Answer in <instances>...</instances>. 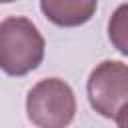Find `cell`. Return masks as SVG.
Segmentation results:
<instances>
[{
    "label": "cell",
    "instance_id": "7a4b0ae2",
    "mask_svg": "<svg viewBox=\"0 0 128 128\" xmlns=\"http://www.w3.org/2000/svg\"><path fill=\"white\" fill-rule=\"evenodd\" d=\"M26 112L38 128H66L76 114L74 92L60 78H44L28 92Z\"/></svg>",
    "mask_w": 128,
    "mask_h": 128
},
{
    "label": "cell",
    "instance_id": "5b68a950",
    "mask_svg": "<svg viewBox=\"0 0 128 128\" xmlns=\"http://www.w3.org/2000/svg\"><path fill=\"white\" fill-rule=\"evenodd\" d=\"M108 38L118 52L128 56V4H122L114 10L108 22Z\"/></svg>",
    "mask_w": 128,
    "mask_h": 128
},
{
    "label": "cell",
    "instance_id": "6da1fadb",
    "mask_svg": "<svg viewBox=\"0 0 128 128\" xmlns=\"http://www.w3.org/2000/svg\"><path fill=\"white\" fill-rule=\"evenodd\" d=\"M44 38L24 16H8L0 24V66L10 76H24L44 58Z\"/></svg>",
    "mask_w": 128,
    "mask_h": 128
},
{
    "label": "cell",
    "instance_id": "277c9868",
    "mask_svg": "<svg viewBox=\"0 0 128 128\" xmlns=\"http://www.w3.org/2000/svg\"><path fill=\"white\" fill-rule=\"evenodd\" d=\"M98 0H40L42 14L56 26L74 28L86 24L96 12Z\"/></svg>",
    "mask_w": 128,
    "mask_h": 128
},
{
    "label": "cell",
    "instance_id": "52a82bcc",
    "mask_svg": "<svg viewBox=\"0 0 128 128\" xmlns=\"http://www.w3.org/2000/svg\"><path fill=\"white\" fill-rule=\"evenodd\" d=\"M2 2H12V0H2Z\"/></svg>",
    "mask_w": 128,
    "mask_h": 128
},
{
    "label": "cell",
    "instance_id": "8992f818",
    "mask_svg": "<svg viewBox=\"0 0 128 128\" xmlns=\"http://www.w3.org/2000/svg\"><path fill=\"white\" fill-rule=\"evenodd\" d=\"M116 124H118V128H128V104H124L120 108V112L116 114Z\"/></svg>",
    "mask_w": 128,
    "mask_h": 128
},
{
    "label": "cell",
    "instance_id": "3957f363",
    "mask_svg": "<svg viewBox=\"0 0 128 128\" xmlns=\"http://www.w3.org/2000/svg\"><path fill=\"white\" fill-rule=\"evenodd\" d=\"M90 106L104 118H116L120 108L128 104V66L118 60L100 62L86 84Z\"/></svg>",
    "mask_w": 128,
    "mask_h": 128
}]
</instances>
